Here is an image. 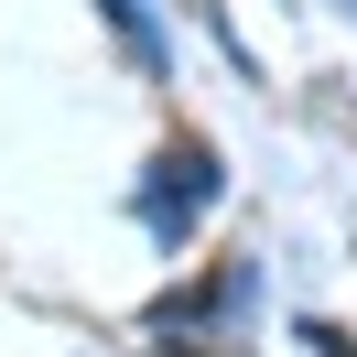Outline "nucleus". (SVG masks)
<instances>
[{"instance_id": "1", "label": "nucleus", "mask_w": 357, "mask_h": 357, "mask_svg": "<svg viewBox=\"0 0 357 357\" xmlns=\"http://www.w3.org/2000/svg\"><path fill=\"white\" fill-rule=\"evenodd\" d=\"M217 206V152L206 141H184V152L152 162V195H141V217H152V238H184V227Z\"/></svg>"}, {"instance_id": "2", "label": "nucleus", "mask_w": 357, "mask_h": 357, "mask_svg": "<svg viewBox=\"0 0 357 357\" xmlns=\"http://www.w3.org/2000/svg\"><path fill=\"white\" fill-rule=\"evenodd\" d=\"M109 22H119V44H130L141 66H162V33H152V11H141V0H109Z\"/></svg>"}]
</instances>
